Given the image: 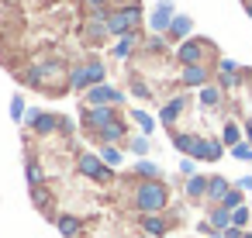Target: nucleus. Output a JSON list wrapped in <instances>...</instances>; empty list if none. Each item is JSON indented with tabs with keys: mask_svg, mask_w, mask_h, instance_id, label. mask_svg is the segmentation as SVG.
I'll return each instance as SVG.
<instances>
[{
	"mask_svg": "<svg viewBox=\"0 0 252 238\" xmlns=\"http://www.w3.org/2000/svg\"><path fill=\"white\" fill-rule=\"evenodd\" d=\"M242 4H245V14L252 18V0H242Z\"/></svg>",
	"mask_w": 252,
	"mask_h": 238,
	"instance_id": "obj_44",
	"label": "nucleus"
},
{
	"mask_svg": "<svg viewBox=\"0 0 252 238\" xmlns=\"http://www.w3.org/2000/svg\"><path fill=\"white\" fill-rule=\"evenodd\" d=\"M224 155V145H221V138H204L200 135V142H197V152H193V162H218Z\"/></svg>",
	"mask_w": 252,
	"mask_h": 238,
	"instance_id": "obj_10",
	"label": "nucleus"
},
{
	"mask_svg": "<svg viewBox=\"0 0 252 238\" xmlns=\"http://www.w3.org/2000/svg\"><path fill=\"white\" fill-rule=\"evenodd\" d=\"M138 42H142V35H138V31H131V35L118 38V45L111 49V56H114V59H128V56H131V52L138 49Z\"/></svg>",
	"mask_w": 252,
	"mask_h": 238,
	"instance_id": "obj_19",
	"label": "nucleus"
},
{
	"mask_svg": "<svg viewBox=\"0 0 252 238\" xmlns=\"http://www.w3.org/2000/svg\"><path fill=\"white\" fill-rule=\"evenodd\" d=\"M145 52H166V35H149L145 38Z\"/></svg>",
	"mask_w": 252,
	"mask_h": 238,
	"instance_id": "obj_34",
	"label": "nucleus"
},
{
	"mask_svg": "<svg viewBox=\"0 0 252 238\" xmlns=\"http://www.w3.org/2000/svg\"><path fill=\"white\" fill-rule=\"evenodd\" d=\"M231 224H235V228H242V231H249V228H252V207L245 204V207L231 210Z\"/></svg>",
	"mask_w": 252,
	"mask_h": 238,
	"instance_id": "obj_27",
	"label": "nucleus"
},
{
	"mask_svg": "<svg viewBox=\"0 0 252 238\" xmlns=\"http://www.w3.org/2000/svg\"><path fill=\"white\" fill-rule=\"evenodd\" d=\"M21 114H25V104H21V97H14V100H11V118L21 121Z\"/></svg>",
	"mask_w": 252,
	"mask_h": 238,
	"instance_id": "obj_39",
	"label": "nucleus"
},
{
	"mask_svg": "<svg viewBox=\"0 0 252 238\" xmlns=\"http://www.w3.org/2000/svg\"><path fill=\"white\" fill-rule=\"evenodd\" d=\"M190 31H193V18L176 14V18H173V25H169V31H166V38L180 45V42H187V38H190Z\"/></svg>",
	"mask_w": 252,
	"mask_h": 238,
	"instance_id": "obj_13",
	"label": "nucleus"
},
{
	"mask_svg": "<svg viewBox=\"0 0 252 238\" xmlns=\"http://www.w3.org/2000/svg\"><path fill=\"white\" fill-rule=\"evenodd\" d=\"M180 173H183L187 179H190V176H197V162H193V159H183V162H180Z\"/></svg>",
	"mask_w": 252,
	"mask_h": 238,
	"instance_id": "obj_38",
	"label": "nucleus"
},
{
	"mask_svg": "<svg viewBox=\"0 0 252 238\" xmlns=\"http://www.w3.org/2000/svg\"><path fill=\"white\" fill-rule=\"evenodd\" d=\"M28 183H32V190L45 183V169H42V166H38L35 159H28Z\"/></svg>",
	"mask_w": 252,
	"mask_h": 238,
	"instance_id": "obj_30",
	"label": "nucleus"
},
{
	"mask_svg": "<svg viewBox=\"0 0 252 238\" xmlns=\"http://www.w3.org/2000/svg\"><path fill=\"white\" fill-rule=\"evenodd\" d=\"M80 228H83L80 217H73V214H63V217H59V231H63V238H76Z\"/></svg>",
	"mask_w": 252,
	"mask_h": 238,
	"instance_id": "obj_25",
	"label": "nucleus"
},
{
	"mask_svg": "<svg viewBox=\"0 0 252 238\" xmlns=\"http://www.w3.org/2000/svg\"><path fill=\"white\" fill-rule=\"evenodd\" d=\"M207 59H218V49L211 38H187L176 45V62L180 66H207Z\"/></svg>",
	"mask_w": 252,
	"mask_h": 238,
	"instance_id": "obj_3",
	"label": "nucleus"
},
{
	"mask_svg": "<svg viewBox=\"0 0 252 238\" xmlns=\"http://www.w3.org/2000/svg\"><path fill=\"white\" fill-rule=\"evenodd\" d=\"M145 238H149V235H145Z\"/></svg>",
	"mask_w": 252,
	"mask_h": 238,
	"instance_id": "obj_46",
	"label": "nucleus"
},
{
	"mask_svg": "<svg viewBox=\"0 0 252 238\" xmlns=\"http://www.w3.org/2000/svg\"><path fill=\"white\" fill-rule=\"evenodd\" d=\"M121 121V114H118V107H87L83 111V128L87 131H104V128H111V124H118Z\"/></svg>",
	"mask_w": 252,
	"mask_h": 238,
	"instance_id": "obj_4",
	"label": "nucleus"
},
{
	"mask_svg": "<svg viewBox=\"0 0 252 238\" xmlns=\"http://www.w3.org/2000/svg\"><path fill=\"white\" fill-rule=\"evenodd\" d=\"M183 193H187V200H193V204H200L204 197H207V176H190L187 183H183Z\"/></svg>",
	"mask_w": 252,
	"mask_h": 238,
	"instance_id": "obj_16",
	"label": "nucleus"
},
{
	"mask_svg": "<svg viewBox=\"0 0 252 238\" xmlns=\"http://www.w3.org/2000/svg\"><path fill=\"white\" fill-rule=\"evenodd\" d=\"M235 186H238V190H245V193H252V176H242Z\"/></svg>",
	"mask_w": 252,
	"mask_h": 238,
	"instance_id": "obj_41",
	"label": "nucleus"
},
{
	"mask_svg": "<svg viewBox=\"0 0 252 238\" xmlns=\"http://www.w3.org/2000/svg\"><path fill=\"white\" fill-rule=\"evenodd\" d=\"M28 124H35L38 135H49V131H56L59 118H56V114H45V111H32V114H28Z\"/></svg>",
	"mask_w": 252,
	"mask_h": 238,
	"instance_id": "obj_18",
	"label": "nucleus"
},
{
	"mask_svg": "<svg viewBox=\"0 0 252 238\" xmlns=\"http://www.w3.org/2000/svg\"><path fill=\"white\" fill-rule=\"evenodd\" d=\"M207 221H211L218 231H224V228H231V210L218 204V207H211V210H207Z\"/></svg>",
	"mask_w": 252,
	"mask_h": 238,
	"instance_id": "obj_22",
	"label": "nucleus"
},
{
	"mask_svg": "<svg viewBox=\"0 0 252 238\" xmlns=\"http://www.w3.org/2000/svg\"><path fill=\"white\" fill-rule=\"evenodd\" d=\"M242 238H252V228H249V231H242Z\"/></svg>",
	"mask_w": 252,
	"mask_h": 238,
	"instance_id": "obj_45",
	"label": "nucleus"
},
{
	"mask_svg": "<svg viewBox=\"0 0 252 238\" xmlns=\"http://www.w3.org/2000/svg\"><path fill=\"white\" fill-rule=\"evenodd\" d=\"M242 135H245V142H249V145H252V118H249V121H245V124H242Z\"/></svg>",
	"mask_w": 252,
	"mask_h": 238,
	"instance_id": "obj_42",
	"label": "nucleus"
},
{
	"mask_svg": "<svg viewBox=\"0 0 252 238\" xmlns=\"http://www.w3.org/2000/svg\"><path fill=\"white\" fill-rule=\"evenodd\" d=\"M125 135H128V128H125V121H118V124H111V128H104V131H97V138H100L104 145H118V142H125Z\"/></svg>",
	"mask_w": 252,
	"mask_h": 238,
	"instance_id": "obj_21",
	"label": "nucleus"
},
{
	"mask_svg": "<svg viewBox=\"0 0 252 238\" xmlns=\"http://www.w3.org/2000/svg\"><path fill=\"white\" fill-rule=\"evenodd\" d=\"M69 87H73V90H80V93H87V90H90V73H87V62H83V66H76V69L69 73Z\"/></svg>",
	"mask_w": 252,
	"mask_h": 238,
	"instance_id": "obj_23",
	"label": "nucleus"
},
{
	"mask_svg": "<svg viewBox=\"0 0 252 238\" xmlns=\"http://www.w3.org/2000/svg\"><path fill=\"white\" fill-rule=\"evenodd\" d=\"M173 18H176L173 0H159V4L152 7V14H149V28H152V35H166L169 25H173Z\"/></svg>",
	"mask_w": 252,
	"mask_h": 238,
	"instance_id": "obj_7",
	"label": "nucleus"
},
{
	"mask_svg": "<svg viewBox=\"0 0 252 238\" xmlns=\"http://www.w3.org/2000/svg\"><path fill=\"white\" fill-rule=\"evenodd\" d=\"M228 152H231L238 162H252V145H249V142H238V145H235V149H228Z\"/></svg>",
	"mask_w": 252,
	"mask_h": 238,
	"instance_id": "obj_33",
	"label": "nucleus"
},
{
	"mask_svg": "<svg viewBox=\"0 0 252 238\" xmlns=\"http://www.w3.org/2000/svg\"><path fill=\"white\" fill-rule=\"evenodd\" d=\"M221 238H242V228H235V224H231V228H224V231H221Z\"/></svg>",
	"mask_w": 252,
	"mask_h": 238,
	"instance_id": "obj_40",
	"label": "nucleus"
},
{
	"mask_svg": "<svg viewBox=\"0 0 252 238\" xmlns=\"http://www.w3.org/2000/svg\"><path fill=\"white\" fill-rule=\"evenodd\" d=\"M32 197H35V204H38L45 214H52V210H49V207H52V193H45V186H35V190H32Z\"/></svg>",
	"mask_w": 252,
	"mask_h": 238,
	"instance_id": "obj_31",
	"label": "nucleus"
},
{
	"mask_svg": "<svg viewBox=\"0 0 252 238\" xmlns=\"http://www.w3.org/2000/svg\"><path fill=\"white\" fill-rule=\"evenodd\" d=\"M131 93L142 97V100H152V90H149V83H142V80H131Z\"/></svg>",
	"mask_w": 252,
	"mask_h": 238,
	"instance_id": "obj_36",
	"label": "nucleus"
},
{
	"mask_svg": "<svg viewBox=\"0 0 252 238\" xmlns=\"http://www.w3.org/2000/svg\"><path fill=\"white\" fill-rule=\"evenodd\" d=\"M169 204V186L162 179H142L135 186V207L142 214H162Z\"/></svg>",
	"mask_w": 252,
	"mask_h": 238,
	"instance_id": "obj_1",
	"label": "nucleus"
},
{
	"mask_svg": "<svg viewBox=\"0 0 252 238\" xmlns=\"http://www.w3.org/2000/svg\"><path fill=\"white\" fill-rule=\"evenodd\" d=\"M121 159H125V155H121V149H118V145H104V149H100V162H104L107 169H118V166H121Z\"/></svg>",
	"mask_w": 252,
	"mask_h": 238,
	"instance_id": "obj_24",
	"label": "nucleus"
},
{
	"mask_svg": "<svg viewBox=\"0 0 252 238\" xmlns=\"http://www.w3.org/2000/svg\"><path fill=\"white\" fill-rule=\"evenodd\" d=\"M76 169H80L87 179H97V183H111V179H114V173H111V169L100 162V155H94V152H80Z\"/></svg>",
	"mask_w": 252,
	"mask_h": 238,
	"instance_id": "obj_5",
	"label": "nucleus"
},
{
	"mask_svg": "<svg viewBox=\"0 0 252 238\" xmlns=\"http://www.w3.org/2000/svg\"><path fill=\"white\" fill-rule=\"evenodd\" d=\"M128 149H131L135 155H149V149H152V145H149V138H145V135H138V138H128Z\"/></svg>",
	"mask_w": 252,
	"mask_h": 238,
	"instance_id": "obj_32",
	"label": "nucleus"
},
{
	"mask_svg": "<svg viewBox=\"0 0 252 238\" xmlns=\"http://www.w3.org/2000/svg\"><path fill=\"white\" fill-rule=\"evenodd\" d=\"M238 142H245V135H242V124H238V121H224V128H221V145L235 149Z\"/></svg>",
	"mask_w": 252,
	"mask_h": 238,
	"instance_id": "obj_20",
	"label": "nucleus"
},
{
	"mask_svg": "<svg viewBox=\"0 0 252 238\" xmlns=\"http://www.w3.org/2000/svg\"><path fill=\"white\" fill-rule=\"evenodd\" d=\"M197 231H200V235H207V238H221V231H218L211 221H200V224H197Z\"/></svg>",
	"mask_w": 252,
	"mask_h": 238,
	"instance_id": "obj_37",
	"label": "nucleus"
},
{
	"mask_svg": "<svg viewBox=\"0 0 252 238\" xmlns=\"http://www.w3.org/2000/svg\"><path fill=\"white\" fill-rule=\"evenodd\" d=\"M135 176H138V179H159V166L149 162V159H142V162L135 166Z\"/></svg>",
	"mask_w": 252,
	"mask_h": 238,
	"instance_id": "obj_29",
	"label": "nucleus"
},
{
	"mask_svg": "<svg viewBox=\"0 0 252 238\" xmlns=\"http://www.w3.org/2000/svg\"><path fill=\"white\" fill-rule=\"evenodd\" d=\"M142 18H145V11H142L138 0H135V4H125V7H111V11H107V35L125 38V35L138 31Z\"/></svg>",
	"mask_w": 252,
	"mask_h": 238,
	"instance_id": "obj_2",
	"label": "nucleus"
},
{
	"mask_svg": "<svg viewBox=\"0 0 252 238\" xmlns=\"http://www.w3.org/2000/svg\"><path fill=\"white\" fill-rule=\"evenodd\" d=\"M83 4L90 7V14H107L111 11V0H83Z\"/></svg>",
	"mask_w": 252,
	"mask_h": 238,
	"instance_id": "obj_35",
	"label": "nucleus"
},
{
	"mask_svg": "<svg viewBox=\"0 0 252 238\" xmlns=\"http://www.w3.org/2000/svg\"><path fill=\"white\" fill-rule=\"evenodd\" d=\"M190 107V97L187 93H176V97H169L166 104H162V111H159V121H162V128H169L173 131V124L180 121V114Z\"/></svg>",
	"mask_w": 252,
	"mask_h": 238,
	"instance_id": "obj_8",
	"label": "nucleus"
},
{
	"mask_svg": "<svg viewBox=\"0 0 252 238\" xmlns=\"http://www.w3.org/2000/svg\"><path fill=\"white\" fill-rule=\"evenodd\" d=\"M228 190H231V183H228L224 176H207V197H204V200H207L211 207H218Z\"/></svg>",
	"mask_w": 252,
	"mask_h": 238,
	"instance_id": "obj_14",
	"label": "nucleus"
},
{
	"mask_svg": "<svg viewBox=\"0 0 252 238\" xmlns=\"http://www.w3.org/2000/svg\"><path fill=\"white\" fill-rule=\"evenodd\" d=\"M142 228H145L149 238H162V235L169 231V221H166L162 214H142Z\"/></svg>",
	"mask_w": 252,
	"mask_h": 238,
	"instance_id": "obj_17",
	"label": "nucleus"
},
{
	"mask_svg": "<svg viewBox=\"0 0 252 238\" xmlns=\"http://www.w3.org/2000/svg\"><path fill=\"white\" fill-rule=\"evenodd\" d=\"M173 135V145L187 155V159H193V152H197V142H200V135H193V131H169Z\"/></svg>",
	"mask_w": 252,
	"mask_h": 238,
	"instance_id": "obj_15",
	"label": "nucleus"
},
{
	"mask_svg": "<svg viewBox=\"0 0 252 238\" xmlns=\"http://www.w3.org/2000/svg\"><path fill=\"white\" fill-rule=\"evenodd\" d=\"M211 66H183L180 69V83L183 87H190V90H200V87H207L211 83Z\"/></svg>",
	"mask_w": 252,
	"mask_h": 238,
	"instance_id": "obj_9",
	"label": "nucleus"
},
{
	"mask_svg": "<svg viewBox=\"0 0 252 238\" xmlns=\"http://www.w3.org/2000/svg\"><path fill=\"white\" fill-rule=\"evenodd\" d=\"M125 4H135V0H111V7H125Z\"/></svg>",
	"mask_w": 252,
	"mask_h": 238,
	"instance_id": "obj_43",
	"label": "nucleus"
},
{
	"mask_svg": "<svg viewBox=\"0 0 252 238\" xmlns=\"http://www.w3.org/2000/svg\"><path fill=\"white\" fill-rule=\"evenodd\" d=\"M83 38L90 45H100L107 38V14H90L87 18V28H83Z\"/></svg>",
	"mask_w": 252,
	"mask_h": 238,
	"instance_id": "obj_11",
	"label": "nucleus"
},
{
	"mask_svg": "<svg viewBox=\"0 0 252 238\" xmlns=\"http://www.w3.org/2000/svg\"><path fill=\"white\" fill-rule=\"evenodd\" d=\"M221 207H228V210H238V207H245V190H238V186H231V190L224 193V200H221Z\"/></svg>",
	"mask_w": 252,
	"mask_h": 238,
	"instance_id": "obj_26",
	"label": "nucleus"
},
{
	"mask_svg": "<svg viewBox=\"0 0 252 238\" xmlns=\"http://www.w3.org/2000/svg\"><path fill=\"white\" fill-rule=\"evenodd\" d=\"M121 104H125V93L107 87V83L87 90V107H121Z\"/></svg>",
	"mask_w": 252,
	"mask_h": 238,
	"instance_id": "obj_6",
	"label": "nucleus"
},
{
	"mask_svg": "<svg viewBox=\"0 0 252 238\" xmlns=\"http://www.w3.org/2000/svg\"><path fill=\"white\" fill-rule=\"evenodd\" d=\"M131 121L142 128V135H145V138L156 131V121H152V114H145V111H131Z\"/></svg>",
	"mask_w": 252,
	"mask_h": 238,
	"instance_id": "obj_28",
	"label": "nucleus"
},
{
	"mask_svg": "<svg viewBox=\"0 0 252 238\" xmlns=\"http://www.w3.org/2000/svg\"><path fill=\"white\" fill-rule=\"evenodd\" d=\"M197 104H200V107H207V111H218V107L224 104V90H221L218 83H207V87H200V90H197Z\"/></svg>",
	"mask_w": 252,
	"mask_h": 238,
	"instance_id": "obj_12",
	"label": "nucleus"
}]
</instances>
